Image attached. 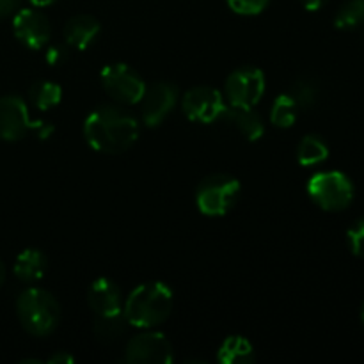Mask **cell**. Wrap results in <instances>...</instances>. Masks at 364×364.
I'll return each instance as SVG.
<instances>
[{"instance_id": "1", "label": "cell", "mask_w": 364, "mask_h": 364, "mask_svg": "<svg viewBox=\"0 0 364 364\" xmlns=\"http://www.w3.org/2000/svg\"><path fill=\"white\" fill-rule=\"evenodd\" d=\"M84 137L95 151L119 155L135 144L139 137V123L121 107L102 105L91 110L85 117Z\"/></svg>"}, {"instance_id": "2", "label": "cell", "mask_w": 364, "mask_h": 364, "mask_svg": "<svg viewBox=\"0 0 364 364\" xmlns=\"http://www.w3.org/2000/svg\"><path fill=\"white\" fill-rule=\"evenodd\" d=\"M173 291L167 284L155 281L134 288L124 301V318L139 329H153L169 318L173 311Z\"/></svg>"}, {"instance_id": "3", "label": "cell", "mask_w": 364, "mask_h": 364, "mask_svg": "<svg viewBox=\"0 0 364 364\" xmlns=\"http://www.w3.org/2000/svg\"><path fill=\"white\" fill-rule=\"evenodd\" d=\"M16 315L21 327L32 336H48L60 322V306L43 288H27L16 299Z\"/></svg>"}, {"instance_id": "4", "label": "cell", "mask_w": 364, "mask_h": 364, "mask_svg": "<svg viewBox=\"0 0 364 364\" xmlns=\"http://www.w3.org/2000/svg\"><path fill=\"white\" fill-rule=\"evenodd\" d=\"M240 196V181L230 174H210L196 188V203L201 213L223 217L230 212Z\"/></svg>"}, {"instance_id": "5", "label": "cell", "mask_w": 364, "mask_h": 364, "mask_svg": "<svg viewBox=\"0 0 364 364\" xmlns=\"http://www.w3.org/2000/svg\"><path fill=\"white\" fill-rule=\"evenodd\" d=\"M308 194L326 212H341L354 199V185L340 171H323L308 181Z\"/></svg>"}, {"instance_id": "6", "label": "cell", "mask_w": 364, "mask_h": 364, "mask_svg": "<svg viewBox=\"0 0 364 364\" xmlns=\"http://www.w3.org/2000/svg\"><path fill=\"white\" fill-rule=\"evenodd\" d=\"M102 87L114 102L121 105H135L142 100L146 84L141 75L128 64H107L100 73Z\"/></svg>"}, {"instance_id": "7", "label": "cell", "mask_w": 364, "mask_h": 364, "mask_svg": "<svg viewBox=\"0 0 364 364\" xmlns=\"http://www.w3.org/2000/svg\"><path fill=\"white\" fill-rule=\"evenodd\" d=\"M265 75L255 66H242L228 77L224 85V95L233 107H247L252 109L262 102L265 95Z\"/></svg>"}, {"instance_id": "8", "label": "cell", "mask_w": 364, "mask_h": 364, "mask_svg": "<svg viewBox=\"0 0 364 364\" xmlns=\"http://www.w3.org/2000/svg\"><path fill=\"white\" fill-rule=\"evenodd\" d=\"M43 121H32L27 105L20 96H0V139L21 141L28 132H38Z\"/></svg>"}, {"instance_id": "9", "label": "cell", "mask_w": 364, "mask_h": 364, "mask_svg": "<svg viewBox=\"0 0 364 364\" xmlns=\"http://www.w3.org/2000/svg\"><path fill=\"white\" fill-rule=\"evenodd\" d=\"M123 359L132 364H169L173 363V345L160 333H141L130 338Z\"/></svg>"}, {"instance_id": "10", "label": "cell", "mask_w": 364, "mask_h": 364, "mask_svg": "<svg viewBox=\"0 0 364 364\" xmlns=\"http://www.w3.org/2000/svg\"><path fill=\"white\" fill-rule=\"evenodd\" d=\"M181 109L185 116L194 123L210 124L215 123L217 117L226 109L223 95L215 87L208 85H198V87L188 89L181 100Z\"/></svg>"}, {"instance_id": "11", "label": "cell", "mask_w": 364, "mask_h": 364, "mask_svg": "<svg viewBox=\"0 0 364 364\" xmlns=\"http://www.w3.org/2000/svg\"><path fill=\"white\" fill-rule=\"evenodd\" d=\"M142 121L146 127L155 128L164 123L167 116L173 112L178 103L176 85L167 80H160L146 87L142 96Z\"/></svg>"}, {"instance_id": "12", "label": "cell", "mask_w": 364, "mask_h": 364, "mask_svg": "<svg viewBox=\"0 0 364 364\" xmlns=\"http://www.w3.org/2000/svg\"><path fill=\"white\" fill-rule=\"evenodd\" d=\"M13 32L14 38L23 46L31 50H41L50 41L52 27H50L48 18L41 11L28 7V9H20L14 13Z\"/></svg>"}, {"instance_id": "13", "label": "cell", "mask_w": 364, "mask_h": 364, "mask_svg": "<svg viewBox=\"0 0 364 364\" xmlns=\"http://www.w3.org/2000/svg\"><path fill=\"white\" fill-rule=\"evenodd\" d=\"M219 128L226 134L240 137L244 141L255 142L265 132L263 119L256 110L247 109V107H226L215 121Z\"/></svg>"}, {"instance_id": "14", "label": "cell", "mask_w": 364, "mask_h": 364, "mask_svg": "<svg viewBox=\"0 0 364 364\" xmlns=\"http://www.w3.org/2000/svg\"><path fill=\"white\" fill-rule=\"evenodd\" d=\"M87 304L98 316L123 311V297H121L119 287L107 277H100L89 287Z\"/></svg>"}, {"instance_id": "15", "label": "cell", "mask_w": 364, "mask_h": 364, "mask_svg": "<svg viewBox=\"0 0 364 364\" xmlns=\"http://www.w3.org/2000/svg\"><path fill=\"white\" fill-rule=\"evenodd\" d=\"M100 36V21L91 14H77L64 25V39L75 50H87Z\"/></svg>"}, {"instance_id": "16", "label": "cell", "mask_w": 364, "mask_h": 364, "mask_svg": "<svg viewBox=\"0 0 364 364\" xmlns=\"http://www.w3.org/2000/svg\"><path fill=\"white\" fill-rule=\"evenodd\" d=\"M46 267H48L46 256L39 249H25L18 255L13 272L23 283H36V281L43 279Z\"/></svg>"}, {"instance_id": "17", "label": "cell", "mask_w": 364, "mask_h": 364, "mask_svg": "<svg viewBox=\"0 0 364 364\" xmlns=\"http://www.w3.org/2000/svg\"><path fill=\"white\" fill-rule=\"evenodd\" d=\"M217 359L223 364H251L255 361V348L245 338L230 336L220 345Z\"/></svg>"}, {"instance_id": "18", "label": "cell", "mask_w": 364, "mask_h": 364, "mask_svg": "<svg viewBox=\"0 0 364 364\" xmlns=\"http://www.w3.org/2000/svg\"><path fill=\"white\" fill-rule=\"evenodd\" d=\"M329 156V146L318 135H306L297 146V160L301 166L311 167L326 162Z\"/></svg>"}, {"instance_id": "19", "label": "cell", "mask_w": 364, "mask_h": 364, "mask_svg": "<svg viewBox=\"0 0 364 364\" xmlns=\"http://www.w3.org/2000/svg\"><path fill=\"white\" fill-rule=\"evenodd\" d=\"M63 98V89L59 84L48 80H38L28 89V100L39 110H50L57 107Z\"/></svg>"}, {"instance_id": "20", "label": "cell", "mask_w": 364, "mask_h": 364, "mask_svg": "<svg viewBox=\"0 0 364 364\" xmlns=\"http://www.w3.org/2000/svg\"><path fill=\"white\" fill-rule=\"evenodd\" d=\"M290 96L295 100L299 109H313L318 103L320 98V84L316 78L309 77V75H302L294 80L290 87Z\"/></svg>"}, {"instance_id": "21", "label": "cell", "mask_w": 364, "mask_h": 364, "mask_svg": "<svg viewBox=\"0 0 364 364\" xmlns=\"http://www.w3.org/2000/svg\"><path fill=\"white\" fill-rule=\"evenodd\" d=\"M127 318L123 311L112 315H102L95 322V336L102 343H114L119 340L127 331Z\"/></svg>"}, {"instance_id": "22", "label": "cell", "mask_w": 364, "mask_h": 364, "mask_svg": "<svg viewBox=\"0 0 364 364\" xmlns=\"http://www.w3.org/2000/svg\"><path fill=\"white\" fill-rule=\"evenodd\" d=\"M297 103L291 98L290 92H284L274 100L272 109H270V123L277 128H290L297 121Z\"/></svg>"}, {"instance_id": "23", "label": "cell", "mask_w": 364, "mask_h": 364, "mask_svg": "<svg viewBox=\"0 0 364 364\" xmlns=\"http://www.w3.org/2000/svg\"><path fill=\"white\" fill-rule=\"evenodd\" d=\"M338 28L350 31V28L359 27L364 23V0H348L338 11L336 20H334Z\"/></svg>"}, {"instance_id": "24", "label": "cell", "mask_w": 364, "mask_h": 364, "mask_svg": "<svg viewBox=\"0 0 364 364\" xmlns=\"http://www.w3.org/2000/svg\"><path fill=\"white\" fill-rule=\"evenodd\" d=\"M226 2L233 13L242 16H255L263 13V9L269 6V0H226Z\"/></svg>"}, {"instance_id": "25", "label": "cell", "mask_w": 364, "mask_h": 364, "mask_svg": "<svg viewBox=\"0 0 364 364\" xmlns=\"http://www.w3.org/2000/svg\"><path fill=\"white\" fill-rule=\"evenodd\" d=\"M347 242L350 247L352 255L364 259V219L358 220L354 226L348 228Z\"/></svg>"}, {"instance_id": "26", "label": "cell", "mask_w": 364, "mask_h": 364, "mask_svg": "<svg viewBox=\"0 0 364 364\" xmlns=\"http://www.w3.org/2000/svg\"><path fill=\"white\" fill-rule=\"evenodd\" d=\"M45 59L50 66H59V64H63L64 60L68 59V48L66 46H60V45L50 46V48L46 50Z\"/></svg>"}, {"instance_id": "27", "label": "cell", "mask_w": 364, "mask_h": 364, "mask_svg": "<svg viewBox=\"0 0 364 364\" xmlns=\"http://www.w3.org/2000/svg\"><path fill=\"white\" fill-rule=\"evenodd\" d=\"M21 0H0V18H6L14 14L20 7Z\"/></svg>"}, {"instance_id": "28", "label": "cell", "mask_w": 364, "mask_h": 364, "mask_svg": "<svg viewBox=\"0 0 364 364\" xmlns=\"http://www.w3.org/2000/svg\"><path fill=\"white\" fill-rule=\"evenodd\" d=\"M73 361V355H70L68 352H55L48 358V364H71Z\"/></svg>"}, {"instance_id": "29", "label": "cell", "mask_w": 364, "mask_h": 364, "mask_svg": "<svg viewBox=\"0 0 364 364\" xmlns=\"http://www.w3.org/2000/svg\"><path fill=\"white\" fill-rule=\"evenodd\" d=\"M302 6L308 11H318L326 4V0H301Z\"/></svg>"}, {"instance_id": "30", "label": "cell", "mask_w": 364, "mask_h": 364, "mask_svg": "<svg viewBox=\"0 0 364 364\" xmlns=\"http://www.w3.org/2000/svg\"><path fill=\"white\" fill-rule=\"evenodd\" d=\"M34 7H46V6H52L55 0H28Z\"/></svg>"}, {"instance_id": "31", "label": "cell", "mask_w": 364, "mask_h": 364, "mask_svg": "<svg viewBox=\"0 0 364 364\" xmlns=\"http://www.w3.org/2000/svg\"><path fill=\"white\" fill-rule=\"evenodd\" d=\"M4 281H6V267H4L2 259H0V288H2Z\"/></svg>"}, {"instance_id": "32", "label": "cell", "mask_w": 364, "mask_h": 364, "mask_svg": "<svg viewBox=\"0 0 364 364\" xmlns=\"http://www.w3.org/2000/svg\"><path fill=\"white\" fill-rule=\"evenodd\" d=\"M361 320H363V326H364V304H363V309H361Z\"/></svg>"}]
</instances>
